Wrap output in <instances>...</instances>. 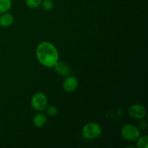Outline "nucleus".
Instances as JSON below:
<instances>
[{
	"label": "nucleus",
	"mask_w": 148,
	"mask_h": 148,
	"mask_svg": "<svg viewBox=\"0 0 148 148\" xmlns=\"http://www.w3.org/2000/svg\"><path fill=\"white\" fill-rule=\"evenodd\" d=\"M41 5L45 10L49 11V10L53 9L54 3L52 0H43V1H42Z\"/></svg>",
	"instance_id": "obj_13"
},
{
	"label": "nucleus",
	"mask_w": 148,
	"mask_h": 148,
	"mask_svg": "<svg viewBox=\"0 0 148 148\" xmlns=\"http://www.w3.org/2000/svg\"><path fill=\"white\" fill-rule=\"evenodd\" d=\"M136 141H137V146L139 148L148 147V137L147 135H140V137Z\"/></svg>",
	"instance_id": "obj_11"
},
{
	"label": "nucleus",
	"mask_w": 148,
	"mask_h": 148,
	"mask_svg": "<svg viewBox=\"0 0 148 148\" xmlns=\"http://www.w3.org/2000/svg\"><path fill=\"white\" fill-rule=\"evenodd\" d=\"M36 55L39 63L47 68L53 67L59 59V52L56 46L48 41L39 43L36 48Z\"/></svg>",
	"instance_id": "obj_1"
},
{
	"label": "nucleus",
	"mask_w": 148,
	"mask_h": 148,
	"mask_svg": "<svg viewBox=\"0 0 148 148\" xmlns=\"http://www.w3.org/2000/svg\"><path fill=\"white\" fill-rule=\"evenodd\" d=\"M30 104L33 109L37 111H42L46 109L48 106V98L43 92H37L32 97Z\"/></svg>",
	"instance_id": "obj_4"
},
{
	"label": "nucleus",
	"mask_w": 148,
	"mask_h": 148,
	"mask_svg": "<svg viewBox=\"0 0 148 148\" xmlns=\"http://www.w3.org/2000/svg\"><path fill=\"white\" fill-rule=\"evenodd\" d=\"M78 85H79V82L76 77L68 76L63 81L62 86L66 92H72L76 90L77 88H78Z\"/></svg>",
	"instance_id": "obj_6"
},
{
	"label": "nucleus",
	"mask_w": 148,
	"mask_h": 148,
	"mask_svg": "<svg viewBox=\"0 0 148 148\" xmlns=\"http://www.w3.org/2000/svg\"><path fill=\"white\" fill-rule=\"evenodd\" d=\"M53 67L56 72L62 76H68L71 73V68L64 62H58Z\"/></svg>",
	"instance_id": "obj_7"
},
{
	"label": "nucleus",
	"mask_w": 148,
	"mask_h": 148,
	"mask_svg": "<svg viewBox=\"0 0 148 148\" xmlns=\"http://www.w3.org/2000/svg\"><path fill=\"white\" fill-rule=\"evenodd\" d=\"M12 0H0V14L7 12L12 7Z\"/></svg>",
	"instance_id": "obj_10"
},
{
	"label": "nucleus",
	"mask_w": 148,
	"mask_h": 148,
	"mask_svg": "<svg viewBox=\"0 0 148 148\" xmlns=\"http://www.w3.org/2000/svg\"><path fill=\"white\" fill-rule=\"evenodd\" d=\"M46 109V113H47L48 115L51 116H56L58 113L57 108L53 105L47 106Z\"/></svg>",
	"instance_id": "obj_14"
},
{
	"label": "nucleus",
	"mask_w": 148,
	"mask_h": 148,
	"mask_svg": "<svg viewBox=\"0 0 148 148\" xmlns=\"http://www.w3.org/2000/svg\"><path fill=\"white\" fill-rule=\"evenodd\" d=\"M102 133V129L98 124L90 122L85 124L82 130V137L88 140H95L98 138Z\"/></svg>",
	"instance_id": "obj_2"
},
{
	"label": "nucleus",
	"mask_w": 148,
	"mask_h": 148,
	"mask_svg": "<svg viewBox=\"0 0 148 148\" xmlns=\"http://www.w3.org/2000/svg\"><path fill=\"white\" fill-rule=\"evenodd\" d=\"M33 122L35 127L38 128H41L46 125L47 122V117L43 113H38L33 117Z\"/></svg>",
	"instance_id": "obj_8"
},
{
	"label": "nucleus",
	"mask_w": 148,
	"mask_h": 148,
	"mask_svg": "<svg viewBox=\"0 0 148 148\" xmlns=\"http://www.w3.org/2000/svg\"><path fill=\"white\" fill-rule=\"evenodd\" d=\"M13 20H14V17L11 13H2L0 16V26L4 27H9L12 24Z\"/></svg>",
	"instance_id": "obj_9"
},
{
	"label": "nucleus",
	"mask_w": 148,
	"mask_h": 148,
	"mask_svg": "<svg viewBox=\"0 0 148 148\" xmlns=\"http://www.w3.org/2000/svg\"><path fill=\"white\" fill-rule=\"evenodd\" d=\"M43 0H26V4L30 9H36L41 5Z\"/></svg>",
	"instance_id": "obj_12"
},
{
	"label": "nucleus",
	"mask_w": 148,
	"mask_h": 148,
	"mask_svg": "<svg viewBox=\"0 0 148 148\" xmlns=\"http://www.w3.org/2000/svg\"><path fill=\"white\" fill-rule=\"evenodd\" d=\"M128 114L130 116L134 119H142L145 116L146 109L144 106L140 104H134L129 108Z\"/></svg>",
	"instance_id": "obj_5"
},
{
	"label": "nucleus",
	"mask_w": 148,
	"mask_h": 148,
	"mask_svg": "<svg viewBox=\"0 0 148 148\" xmlns=\"http://www.w3.org/2000/svg\"><path fill=\"white\" fill-rule=\"evenodd\" d=\"M138 125H139V127L140 128V130H146V129H147V122H146L145 120H143V119H140V122H139Z\"/></svg>",
	"instance_id": "obj_15"
},
{
	"label": "nucleus",
	"mask_w": 148,
	"mask_h": 148,
	"mask_svg": "<svg viewBox=\"0 0 148 148\" xmlns=\"http://www.w3.org/2000/svg\"><path fill=\"white\" fill-rule=\"evenodd\" d=\"M121 134L123 139L127 141L134 142L140 137L141 133L137 127L132 124H125L122 127Z\"/></svg>",
	"instance_id": "obj_3"
}]
</instances>
